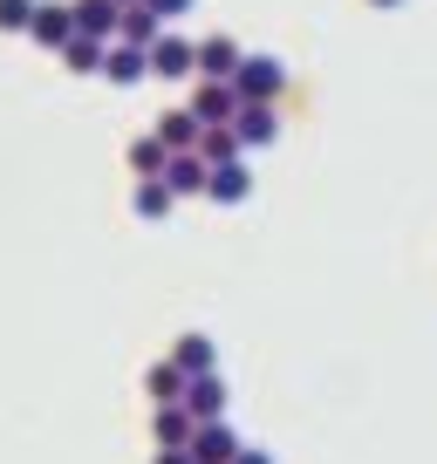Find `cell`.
<instances>
[{
    "mask_svg": "<svg viewBox=\"0 0 437 464\" xmlns=\"http://www.w3.org/2000/svg\"><path fill=\"white\" fill-rule=\"evenodd\" d=\"M171 362L185 369V376H212V342H205V334H178Z\"/></svg>",
    "mask_w": 437,
    "mask_h": 464,
    "instance_id": "21",
    "label": "cell"
},
{
    "mask_svg": "<svg viewBox=\"0 0 437 464\" xmlns=\"http://www.w3.org/2000/svg\"><path fill=\"white\" fill-rule=\"evenodd\" d=\"M164 164H171V144H164L158 130L131 137V171H137V178H164Z\"/></svg>",
    "mask_w": 437,
    "mask_h": 464,
    "instance_id": "15",
    "label": "cell"
},
{
    "mask_svg": "<svg viewBox=\"0 0 437 464\" xmlns=\"http://www.w3.org/2000/svg\"><path fill=\"white\" fill-rule=\"evenodd\" d=\"M233 464H274V458H267V450H253V444H239V458Z\"/></svg>",
    "mask_w": 437,
    "mask_h": 464,
    "instance_id": "24",
    "label": "cell"
},
{
    "mask_svg": "<svg viewBox=\"0 0 437 464\" xmlns=\"http://www.w3.org/2000/svg\"><path fill=\"white\" fill-rule=\"evenodd\" d=\"M376 7H403V0H376Z\"/></svg>",
    "mask_w": 437,
    "mask_h": 464,
    "instance_id": "26",
    "label": "cell"
},
{
    "mask_svg": "<svg viewBox=\"0 0 437 464\" xmlns=\"http://www.w3.org/2000/svg\"><path fill=\"white\" fill-rule=\"evenodd\" d=\"M151 437H158V450H191L199 417H191L185 403H158V410H151Z\"/></svg>",
    "mask_w": 437,
    "mask_h": 464,
    "instance_id": "3",
    "label": "cell"
},
{
    "mask_svg": "<svg viewBox=\"0 0 437 464\" xmlns=\"http://www.w3.org/2000/svg\"><path fill=\"white\" fill-rule=\"evenodd\" d=\"M164 185H171V198H205V185H212V164H205L199 150H171V164H164Z\"/></svg>",
    "mask_w": 437,
    "mask_h": 464,
    "instance_id": "5",
    "label": "cell"
},
{
    "mask_svg": "<svg viewBox=\"0 0 437 464\" xmlns=\"http://www.w3.org/2000/svg\"><path fill=\"white\" fill-rule=\"evenodd\" d=\"M34 42H42V48H55V55H62V48H69L75 42V7H62V0H42V7H34Z\"/></svg>",
    "mask_w": 437,
    "mask_h": 464,
    "instance_id": "7",
    "label": "cell"
},
{
    "mask_svg": "<svg viewBox=\"0 0 437 464\" xmlns=\"http://www.w3.org/2000/svg\"><path fill=\"white\" fill-rule=\"evenodd\" d=\"M131 205H137V218H164L171 212V185H164V178H137V191H131Z\"/></svg>",
    "mask_w": 437,
    "mask_h": 464,
    "instance_id": "20",
    "label": "cell"
},
{
    "mask_svg": "<svg viewBox=\"0 0 437 464\" xmlns=\"http://www.w3.org/2000/svg\"><path fill=\"white\" fill-rule=\"evenodd\" d=\"M205 198H218V205L253 198V171H247V158H239V164H218V171H212V185H205Z\"/></svg>",
    "mask_w": 437,
    "mask_h": 464,
    "instance_id": "13",
    "label": "cell"
},
{
    "mask_svg": "<svg viewBox=\"0 0 437 464\" xmlns=\"http://www.w3.org/2000/svg\"><path fill=\"white\" fill-rule=\"evenodd\" d=\"M158 464H199L191 450H158Z\"/></svg>",
    "mask_w": 437,
    "mask_h": 464,
    "instance_id": "25",
    "label": "cell"
},
{
    "mask_svg": "<svg viewBox=\"0 0 437 464\" xmlns=\"http://www.w3.org/2000/svg\"><path fill=\"white\" fill-rule=\"evenodd\" d=\"M151 75H164V82H185V75H199V42H185V34L164 28L158 42H151Z\"/></svg>",
    "mask_w": 437,
    "mask_h": 464,
    "instance_id": "2",
    "label": "cell"
},
{
    "mask_svg": "<svg viewBox=\"0 0 437 464\" xmlns=\"http://www.w3.org/2000/svg\"><path fill=\"white\" fill-rule=\"evenodd\" d=\"M158 34H164V21L151 14L144 0H137V7H123V21H117V42H131V48H151Z\"/></svg>",
    "mask_w": 437,
    "mask_h": 464,
    "instance_id": "16",
    "label": "cell"
},
{
    "mask_svg": "<svg viewBox=\"0 0 437 464\" xmlns=\"http://www.w3.org/2000/svg\"><path fill=\"white\" fill-rule=\"evenodd\" d=\"M185 410H191L199 423H218V417H226V382H218V369L185 382Z\"/></svg>",
    "mask_w": 437,
    "mask_h": 464,
    "instance_id": "10",
    "label": "cell"
},
{
    "mask_svg": "<svg viewBox=\"0 0 437 464\" xmlns=\"http://www.w3.org/2000/svg\"><path fill=\"white\" fill-rule=\"evenodd\" d=\"M117 7H137V0H117Z\"/></svg>",
    "mask_w": 437,
    "mask_h": 464,
    "instance_id": "27",
    "label": "cell"
},
{
    "mask_svg": "<svg viewBox=\"0 0 437 464\" xmlns=\"http://www.w3.org/2000/svg\"><path fill=\"white\" fill-rule=\"evenodd\" d=\"M191 458H199V464H233V458H239V437L226 430V417H218V423H199V437H191Z\"/></svg>",
    "mask_w": 437,
    "mask_h": 464,
    "instance_id": "11",
    "label": "cell"
},
{
    "mask_svg": "<svg viewBox=\"0 0 437 464\" xmlns=\"http://www.w3.org/2000/svg\"><path fill=\"white\" fill-rule=\"evenodd\" d=\"M102 75L117 89H131V82H144L151 75V48H131V42H110V62H102Z\"/></svg>",
    "mask_w": 437,
    "mask_h": 464,
    "instance_id": "12",
    "label": "cell"
},
{
    "mask_svg": "<svg viewBox=\"0 0 437 464\" xmlns=\"http://www.w3.org/2000/svg\"><path fill=\"white\" fill-rule=\"evenodd\" d=\"M34 7H42V0H0V28H7V34H28L34 28Z\"/></svg>",
    "mask_w": 437,
    "mask_h": 464,
    "instance_id": "22",
    "label": "cell"
},
{
    "mask_svg": "<svg viewBox=\"0 0 437 464\" xmlns=\"http://www.w3.org/2000/svg\"><path fill=\"white\" fill-rule=\"evenodd\" d=\"M158 137H164V144H171V150H199L205 123H199V116H191V102H185V110H164V116H158Z\"/></svg>",
    "mask_w": 437,
    "mask_h": 464,
    "instance_id": "14",
    "label": "cell"
},
{
    "mask_svg": "<svg viewBox=\"0 0 437 464\" xmlns=\"http://www.w3.org/2000/svg\"><path fill=\"white\" fill-rule=\"evenodd\" d=\"M69 7H75V34L117 42V21H123V7H117V0H69Z\"/></svg>",
    "mask_w": 437,
    "mask_h": 464,
    "instance_id": "9",
    "label": "cell"
},
{
    "mask_svg": "<svg viewBox=\"0 0 437 464\" xmlns=\"http://www.w3.org/2000/svg\"><path fill=\"white\" fill-rule=\"evenodd\" d=\"M199 158L212 164V171H218V164H239V137H233V123H212V130L199 137Z\"/></svg>",
    "mask_w": 437,
    "mask_h": 464,
    "instance_id": "19",
    "label": "cell"
},
{
    "mask_svg": "<svg viewBox=\"0 0 437 464\" xmlns=\"http://www.w3.org/2000/svg\"><path fill=\"white\" fill-rule=\"evenodd\" d=\"M233 137H239V150H260V144H274V137H280V116H274V102H239V116H233Z\"/></svg>",
    "mask_w": 437,
    "mask_h": 464,
    "instance_id": "6",
    "label": "cell"
},
{
    "mask_svg": "<svg viewBox=\"0 0 437 464\" xmlns=\"http://www.w3.org/2000/svg\"><path fill=\"white\" fill-rule=\"evenodd\" d=\"M239 62H247V55H239L233 34H205V42H199V82H233Z\"/></svg>",
    "mask_w": 437,
    "mask_h": 464,
    "instance_id": "4",
    "label": "cell"
},
{
    "mask_svg": "<svg viewBox=\"0 0 437 464\" xmlns=\"http://www.w3.org/2000/svg\"><path fill=\"white\" fill-rule=\"evenodd\" d=\"M191 116H199L205 130H212V123H233V116H239V89H233V82H199Z\"/></svg>",
    "mask_w": 437,
    "mask_h": 464,
    "instance_id": "8",
    "label": "cell"
},
{
    "mask_svg": "<svg viewBox=\"0 0 437 464\" xmlns=\"http://www.w3.org/2000/svg\"><path fill=\"white\" fill-rule=\"evenodd\" d=\"M62 62H69L75 75H102V62H110V42H96V34H75V42L62 48Z\"/></svg>",
    "mask_w": 437,
    "mask_h": 464,
    "instance_id": "18",
    "label": "cell"
},
{
    "mask_svg": "<svg viewBox=\"0 0 437 464\" xmlns=\"http://www.w3.org/2000/svg\"><path fill=\"white\" fill-rule=\"evenodd\" d=\"M185 369H178V362H158V369H151V376H144V390H151V410H158V403H185Z\"/></svg>",
    "mask_w": 437,
    "mask_h": 464,
    "instance_id": "17",
    "label": "cell"
},
{
    "mask_svg": "<svg viewBox=\"0 0 437 464\" xmlns=\"http://www.w3.org/2000/svg\"><path fill=\"white\" fill-rule=\"evenodd\" d=\"M158 21H178V14H191V0H144Z\"/></svg>",
    "mask_w": 437,
    "mask_h": 464,
    "instance_id": "23",
    "label": "cell"
},
{
    "mask_svg": "<svg viewBox=\"0 0 437 464\" xmlns=\"http://www.w3.org/2000/svg\"><path fill=\"white\" fill-rule=\"evenodd\" d=\"M233 89H239V102H274L280 89H287V69H280L274 55H247L239 75H233Z\"/></svg>",
    "mask_w": 437,
    "mask_h": 464,
    "instance_id": "1",
    "label": "cell"
}]
</instances>
